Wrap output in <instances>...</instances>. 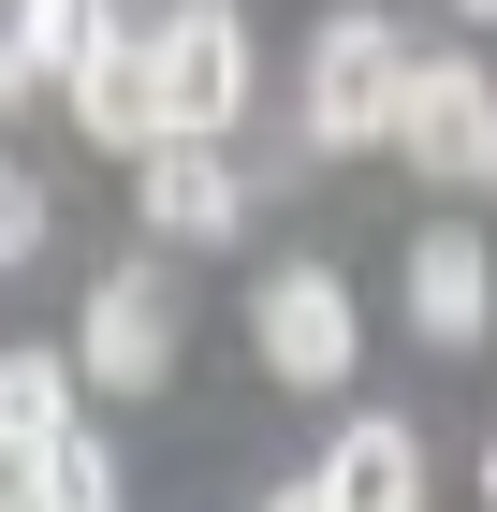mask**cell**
Segmentation results:
<instances>
[{
    "mask_svg": "<svg viewBox=\"0 0 497 512\" xmlns=\"http://www.w3.org/2000/svg\"><path fill=\"white\" fill-rule=\"evenodd\" d=\"M410 74H424V59L381 30V15H322L293 132H307V147H395V118H410Z\"/></svg>",
    "mask_w": 497,
    "mask_h": 512,
    "instance_id": "1",
    "label": "cell"
},
{
    "mask_svg": "<svg viewBox=\"0 0 497 512\" xmlns=\"http://www.w3.org/2000/svg\"><path fill=\"white\" fill-rule=\"evenodd\" d=\"M264 512H337V498H322V483H278V498H264Z\"/></svg>",
    "mask_w": 497,
    "mask_h": 512,
    "instance_id": "14",
    "label": "cell"
},
{
    "mask_svg": "<svg viewBox=\"0 0 497 512\" xmlns=\"http://www.w3.org/2000/svg\"><path fill=\"white\" fill-rule=\"evenodd\" d=\"M483 322H497V249L468 235V220H424V235H410V337L468 352Z\"/></svg>",
    "mask_w": 497,
    "mask_h": 512,
    "instance_id": "8",
    "label": "cell"
},
{
    "mask_svg": "<svg viewBox=\"0 0 497 512\" xmlns=\"http://www.w3.org/2000/svg\"><path fill=\"white\" fill-rule=\"evenodd\" d=\"M74 366L103 395H147L161 366H176V278H161V264H103L88 308H74Z\"/></svg>",
    "mask_w": 497,
    "mask_h": 512,
    "instance_id": "3",
    "label": "cell"
},
{
    "mask_svg": "<svg viewBox=\"0 0 497 512\" xmlns=\"http://www.w3.org/2000/svg\"><path fill=\"white\" fill-rule=\"evenodd\" d=\"M147 59H161V132H234L249 118V15L234 0H176L147 30Z\"/></svg>",
    "mask_w": 497,
    "mask_h": 512,
    "instance_id": "2",
    "label": "cell"
},
{
    "mask_svg": "<svg viewBox=\"0 0 497 512\" xmlns=\"http://www.w3.org/2000/svg\"><path fill=\"white\" fill-rule=\"evenodd\" d=\"M483 191H497V147H483Z\"/></svg>",
    "mask_w": 497,
    "mask_h": 512,
    "instance_id": "17",
    "label": "cell"
},
{
    "mask_svg": "<svg viewBox=\"0 0 497 512\" xmlns=\"http://www.w3.org/2000/svg\"><path fill=\"white\" fill-rule=\"evenodd\" d=\"M30 249H44V191L15 176V191H0V264H30Z\"/></svg>",
    "mask_w": 497,
    "mask_h": 512,
    "instance_id": "13",
    "label": "cell"
},
{
    "mask_svg": "<svg viewBox=\"0 0 497 512\" xmlns=\"http://www.w3.org/2000/svg\"><path fill=\"white\" fill-rule=\"evenodd\" d=\"M74 381H88V366H74V352H44V337L0 366V454H44V439H74Z\"/></svg>",
    "mask_w": 497,
    "mask_h": 512,
    "instance_id": "10",
    "label": "cell"
},
{
    "mask_svg": "<svg viewBox=\"0 0 497 512\" xmlns=\"http://www.w3.org/2000/svg\"><path fill=\"white\" fill-rule=\"evenodd\" d=\"M103 30H117V0H15V88H74Z\"/></svg>",
    "mask_w": 497,
    "mask_h": 512,
    "instance_id": "11",
    "label": "cell"
},
{
    "mask_svg": "<svg viewBox=\"0 0 497 512\" xmlns=\"http://www.w3.org/2000/svg\"><path fill=\"white\" fill-rule=\"evenodd\" d=\"M483 147H497L483 59H424V74H410V118H395V161H424V176H483Z\"/></svg>",
    "mask_w": 497,
    "mask_h": 512,
    "instance_id": "7",
    "label": "cell"
},
{
    "mask_svg": "<svg viewBox=\"0 0 497 512\" xmlns=\"http://www.w3.org/2000/svg\"><path fill=\"white\" fill-rule=\"evenodd\" d=\"M0 512H117V454H103V439H44V454H15V498H0Z\"/></svg>",
    "mask_w": 497,
    "mask_h": 512,
    "instance_id": "12",
    "label": "cell"
},
{
    "mask_svg": "<svg viewBox=\"0 0 497 512\" xmlns=\"http://www.w3.org/2000/svg\"><path fill=\"white\" fill-rule=\"evenodd\" d=\"M249 337H264V366H278L293 395H337L351 352H366V337H351V278H337V264H278L264 293H249Z\"/></svg>",
    "mask_w": 497,
    "mask_h": 512,
    "instance_id": "4",
    "label": "cell"
},
{
    "mask_svg": "<svg viewBox=\"0 0 497 512\" xmlns=\"http://www.w3.org/2000/svg\"><path fill=\"white\" fill-rule=\"evenodd\" d=\"M483 512H497V439H483Z\"/></svg>",
    "mask_w": 497,
    "mask_h": 512,
    "instance_id": "16",
    "label": "cell"
},
{
    "mask_svg": "<svg viewBox=\"0 0 497 512\" xmlns=\"http://www.w3.org/2000/svg\"><path fill=\"white\" fill-rule=\"evenodd\" d=\"M307 483H322L337 512H424V439L395 425V410H366V425L322 439V469H307Z\"/></svg>",
    "mask_w": 497,
    "mask_h": 512,
    "instance_id": "9",
    "label": "cell"
},
{
    "mask_svg": "<svg viewBox=\"0 0 497 512\" xmlns=\"http://www.w3.org/2000/svg\"><path fill=\"white\" fill-rule=\"evenodd\" d=\"M454 15H468V30H497V0H454Z\"/></svg>",
    "mask_w": 497,
    "mask_h": 512,
    "instance_id": "15",
    "label": "cell"
},
{
    "mask_svg": "<svg viewBox=\"0 0 497 512\" xmlns=\"http://www.w3.org/2000/svg\"><path fill=\"white\" fill-rule=\"evenodd\" d=\"M59 103H74V132H88V147H117V161H147V147H161V59H147V30L117 15V30L88 44V74L59 88Z\"/></svg>",
    "mask_w": 497,
    "mask_h": 512,
    "instance_id": "6",
    "label": "cell"
},
{
    "mask_svg": "<svg viewBox=\"0 0 497 512\" xmlns=\"http://www.w3.org/2000/svg\"><path fill=\"white\" fill-rule=\"evenodd\" d=\"M132 205H147V235L220 249L234 220H249V176H234V147H220V132H161V147L132 161Z\"/></svg>",
    "mask_w": 497,
    "mask_h": 512,
    "instance_id": "5",
    "label": "cell"
}]
</instances>
